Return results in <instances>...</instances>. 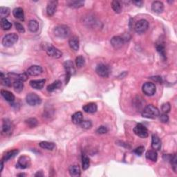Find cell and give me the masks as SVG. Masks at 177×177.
<instances>
[{"label":"cell","mask_w":177,"mask_h":177,"mask_svg":"<svg viewBox=\"0 0 177 177\" xmlns=\"http://www.w3.org/2000/svg\"><path fill=\"white\" fill-rule=\"evenodd\" d=\"M159 110L157 107L153 106L152 104H150L145 107L142 112V116L150 119H155L158 116H159Z\"/></svg>","instance_id":"6da1fadb"},{"label":"cell","mask_w":177,"mask_h":177,"mask_svg":"<svg viewBox=\"0 0 177 177\" xmlns=\"http://www.w3.org/2000/svg\"><path fill=\"white\" fill-rule=\"evenodd\" d=\"M19 37L16 33H9L6 35L2 39V44L5 47H11L18 41Z\"/></svg>","instance_id":"7a4b0ae2"},{"label":"cell","mask_w":177,"mask_h":177,"mask_svg":"<svg viewBox=\"0 0 177 177\" xmlns=\"http://www.w3.org/2000/svg\"><path fill=\"white\" fill-rule=\"evenodd\" d=\"M54 33L57 37L62 38H67L71 34V30L67 26L60 25L54 29Z\"/></svg>","instance_id":"3957f363"},{"label":"cell","mask_w":177,"mask_h":177,"mask_svg":"<svg viewBox=\"0 0 177 177\" xmlns=\"http://www.w3.org/2000/svg\"><path fill=\"white\" fill-rule=\"evenodd\" d=\"M64 68L66 71V83L69 82L71 76L76 73V69L74 67L73 62L71 60H67L64 63Z\"/></svg>","instance_id":"277c9868"},{"label":"cell","mask_w":177,"mask_h":177,"mask_svg":"<svg viewBox=\"0 0 177 177\" xmlns=\"http://www.w3.org/2000/svg\"><path fill=\"white\" fill-rule=\"evenodd\" d=\"M26 101L30 106H36L41 104V98L35 93H30L26 97Z\"/></svg>","instance_id":"5b68a950"},{"label":"cell","mask_w":177,"mask_h":177,"mask_svg":"<svg viewBox=\"0 0 177 177\" xmlns=\"http://www.w3.org/2000/svg\"><path fill=\"white\" fill-rule=\"evenodd\" d=\"M134 134L142 138H145L148 136V130L147 127L141 123H138L134 128Z\"/></svg>","instance_id":"8992f818"},{"label":"cell","mask_w":177,"mask_h":177,"mask_svg":"<svg viewBox=\"0 0 177 177\" xmlns=\"http://www.w3.org/2000/svg\"><path fill=\"white\" fill-rule=\"evenodd\" d=\"M97 74L102 78H107L110 73V69L107 65L104 64H100L96 67L95 69Z\"/></svg>","instance_id":"52a82bcc"},{"label":"cell","mask_w":177,"mask_h":177,"mask_svg":"<svg viewBox=\"0 0 177 177\" xmlns=\"http://www.w3.org/2000/svg\"><path fill=\"white\" fill-rule=\"evenodd\" d=\"M46 52L48 56L55 59H59L62 56V53L58 48L54 47L53 46H48L46 48Z\"/></svg>","instance_id":"ba28073f"},{"label":"cell","mask_w":177,"mask_h":177,"mask_svg":"<svg viewBox=\"0 0 177 177\" xmlns=\"http://www.w3.org/2000/svg\"><path fill=\"white\" fill-rule=\"evenodd\" d=\"M149 28V22L146 20L142 19L136 22L135 25V31L138 33H143L145 32Z\"/></svg>","instance_id":"9c48e42d"},{"label":"cell","mask_w":177,"mask_h":177,"mask_svg":"<svg viewBox=\"0 0 177 177\" xmlns=\"http://www.w3.org/2000/svg\"><path fill=\"white\" fill-rule=\"evenodd\" d=\"M143 92L148 96H152L156 93V86L152 82H146L143 85Z\"/></svg>","instance_id":"30bf717a"},{"label":"cell","mask_w":177,"mask_h":177,"mask_svg":"<svg viewBox=\"0 0 177 177\" xmlns=\"http://www.w3.org/2000/svg\"><path fill=\"white\" fill-rule=\"evenodd\" d=\"M31 165V159L26 156H22L18 160L17 164L16 165V167L19 169H24L28 168Z\"/></svg>","instance_id":"8fae6325"},{"label":"cell","mask_w":177,"mask_h":177,"mask_svg":"<svg viewBox=\"0 0 177 177\" xmlns=\"http://www.w3.org/2000/svg\"><path fill=\"white\" fill-rule=\"evenodd\" d=\"M43 70L40 66L38 65H33L27 69L26 73L31 76H38L42 73Z\"/></svg>","instance_id":"7c38bea8"},{"label":"cell","mask_w":177,"mask_h":177,"mask_svg":"<svg viewBox=\"0 0 177 177\" xmlns=\"http://www.w3.org/2000/svg\"><path fill=\"white\" fill-rule=\"evenodd\" d=\"M125 43V39L122 37L114 36L111 39V44L114 48H120L123 46Z\"/></svg>","instance_id":"4fadbf2b"},{"label":"cell","mask_w":177,"mask_h":177,"mask_svg":"<svg viewBox=\"0 0 177 177\" xmlns=\"http://www.w3.org/2000/svg\"><path fill=\"white\" fill-rule=\"evenodd\" d=\"M58 2L55 0L49 1L48 2L47 7H46V13L48 16H53L57 10Z\"/></svg>","instance_id":"5bb4252c"},{"label":"cell","mask_w":177,"mask_h":177,"mask_svg":"<svg viewBox=\"0 0 177 177\" xmlns=\"http://www.w3.org/2000/svg\"><path fill=\"white\" fill-rule=\"evenodd\" d=\"M69 44L70 48L73 51H78L79 48H80V42H79V39L77 36H72L69 40Z\"/></svg>","instance_id":"9a60e30c"},{"label":"cell","mask_w":177,"mask_h":177,"mask_svg":"<svg viewBox=\"0 0 177 177\" xmlns=\"http://www.w3.org/2000/svg\"><path fill=\"white\" fill-rule=\"evenodd\" d=\"M83 110L87 113H94L97 111V104L95 102H90L83 106Z\"/></svg>","instance_id":"2e32d148"},{"label":"cell","mask_w":177,"mask_h":177,"mask_svg":"<svg viewBox=\"0 0 177 177\" xmlns=\"http://www.w3.org/2000/svg\"><path fill=\"white\" fill-rule=\"evenodd\" d=\"M152 10L156 13H161L164 10V5L163 2L159 1L154 2L152 4Z\"/></svg>","instance_id":"e0dca14e"},{"label":"cell","mask_w":177,"mask_h":177,"mask_svg":"<svg viewBox=\"0 0 177 177\" xmlns=\"http://www.w3.org/2000/svg\"><path fill=\"white\" fill-rule=\"evenodd\" d=\"M46 80L44 79H42V80H31L30 82V85L32 88H35L37 90H40L44 87V85H45Z\"/></svg>","instance_id":"ac0fdd59"},{"label":"cell","mask_w":177,"mask_h":177,"mask_svg":"<svg viewBox=\"0 0 177 177\" xmlns=\"http://www.w3.org/2000/svg\"><path fill=\"white\" fill-rule=\"evenodd\" d=\"M152 148L155 150H160L161 148V141L157 134L152 135Z\"/></svg>","instance_id":"d6986e66"},{"label":"cell","mask_w":177,"mask_h":177,"mask_svg":"<svg viewBox=\"0 0 177 177\" xmlns=\"http://www.w3.org/2000/svg\"><path fill=\"white\" fill-rule=\"evenodd\" d=\"M71 120L75 125H80L83 121V114L80 111L73 113L71 116Z\"/></svg>","instance_id":"ffe728a7"},{"label":"cell","mask_w":177,"mask_h":177,"mask_svg":"<svg viewBox=\"0 0 177 177\" xmlns=\"http://www.w3.org/2000/svg\"><path fill=\"white\" fill-rule=\"evenodd\" d=\"M69 172L70 176H73V177H79L80 176V174H81L80 167L77 165H71V166H70L69 169Z\"/></svg>","instance_id":"44dd1931"},{"label":"cell","mask_w":177,"mask_h":177,"mask_svg":"<svg viewBox=\"0 0 177 177\" xmlns=\"http://www.w3.org/2000/svg\"><path fill=\"white\" fill-rule=\"evenodd\" d=\"M13 14L14 17L17 18V20L20 21H24V10L20 7H17V8H15L13 11Z\"/></svg>","instance_id":"7402d4cb"},{"label":"cell","mask_w":177,"mask_h":177,"mask_svg":"<svg viewBox=\"0 0 177 177\" xmlns=\"http://www.w3.org/2000/svg\"><path fill=\"white\" fill-rule=\"evenodd\" d=\"M1 94L2 97L8 102H13L15 101V95H13V93L6 90H2Z\"/></svg>","instance_id":"603a6c76"},{"label":"cell","mask_w":177,"mask_h":177,"mask_svg":"<svg viewBox=\"0 0 177 177\" xmlns=\"http://www.w3.org/2000/svg\"><path fill=\"white\" fill-rule=\"evenodd\" d=\"M12 129V125L11 121L8 119H4L2 124V133L4 134H8Z\"/></svg>","instance_id":"cb8c5ba5"},{"label":"cell","mask_w":177,"mask_h":177,"mask_svg":"<svg viewBox=\"0 0 177 177\" xmlns=\"http://www.w3.org/2000/svg\"><path fill=\"white\" fill-rule=\"evenodd\" d=\"M39 145L40 148L42 149H44V150H51L52 151L55 149V145L53 143H51V142H48V141H42L41 143H39Z\"/></svg>","instance_id":"d4e9b609"},{"label":"cell","mask_w":177,"mask_h":177,"mask_svg":"<svg viewBox=\"0 0 177 177\" xmlns=\"http://www.w3.org/2000/svg\"><path fill=\"white\" fill-rule=\"evenodd\" d=\"M18 153H19V151H18L17 150H13L9 151V152H6L5 154L4 155L3 158H2V160H4V161H8V160L11 159V158H13V157H15Z\"/></svg>","instance_id":"484cf974"},{"label":"cell","mask_w":177,"mask_h":177,"mask_svg":"<svg viewBox=\"0 0 177 177\" xmlns=\"http://www.w3.org/2000/svg\"><path fill=\"white\" fill-rule=\"evenodd\" d=\"M69 7L72 8H79L84 6V1H68L67 2Z\"/></svg>","instance_id":"4316f807"},{"label":"cell","mask_w":177,"mask_h":177,"mask_svg":"<svg viewBox=\"0 0 177 177\" xmlns=\"http://www.w3.org/2000/svg\"><path fill=\"white\" fill-rule=\"evenodd\" d=\"M28 27H29L30 31L33 33H36L38 31L39 29V24L36 20H32L29 22Z\"/></svg>","instance_id":"83f0119b"},{"label":"cell","mask_w":177,"mask_h":177,"mask_svg":"<svg viewBox=\"0 0 177 177\" xmlns=\"http://www.w3.org/2000/svg\"><path fill=\"white\" fill-rule=\"evenodd\" d=\"M145 157L148 159L152 160V161L156 162L158 158V154L156 151L154 150H149L145 154Z\"/></svg>","instance_id":"f1b7e54d"},{"label":"cell","mask_w":177,"mask_h":177,"mask_svg":"<svg viewBox=\"0 0 177 177\" xmlns=\"http://www.w3.org/2000/svg\"><path fill=\"white\" fill-rule=\"evenodd\" d=\"M61 86H62L61 82H60V80H56L48 86L47 91L48 92H54L55 90L57 89V88H60V87H61Z\"/></svg>","instance_id":"f546056e"},{"label":"cell","mask_w":177,"mask_h":177,"mask_svg":"<svg viewBox=\"0 0 177 177\" xmlns=\"http://www.w3.org/2000/svg\"><path fill=\"white\" fill-rule=\"evenodd\" d=\"M13 88L16 92L20 93L23 90V88H24V83H23L22 81L20 80H15L13 82Z\"/></svg>","instance_id":"4dcf8cb0"},{"label":"cell","mask_w":177,"mask_h":177,"mask_svg":"<svg viewBox=\"0 0 177 177\" xmlns=\"http://www.w3.org/2000/svg\"><path fill=\"white\" fill-rule=\"evenodd\" d=\"M111 7H112L114 12L116 13H120L122 11V5L119 1L114 0L111 2Z\"/></svg>","instance_id":"1f68e13d"},{"label":"cell","mask_w":177,"mask_h":177,"mask_svg":"<svg viewBox=\"0 0 177 177\" xmlns=\"http://www.w3.org/2000/svg\"><path fill=\"white\" fill-rule=\"evenodd\" d=\"M12 26L11 23L8 21L6 18H2L1 19V27L4 31H8Z\"/></svg>","instance_id":"d6a6232c"},{"label":"cell","mask_w":177,"mask_h":177,"mask_svg":"<svg viewBox=\"0 0 177 177\" xmlns=\"http://www.w3.org/2000/svg\"><path fill=\"white\" fill-rule=\"evenodd\" d=\"M157 51H158V53H159L160 56H161L164 60L166 59V53H165V46L163 45L162 44H157Z\"/></svg>","instance_id":"836d02e7"},{"label":"cell","mask_w":177,"mask_h":177,"mask_svg":"<svg viewBox=\"0 0 177 177\" xmlns=\"http://www.w3.org/2000/svg\"><path fill=\"white\" fill-rule=\"evenodd\" d=\"M90 165V160L86 155H82V167L84 170L87 169Z\"/></svg>","instance_id":"e575fe53"},{"label":"cell","mask_w":177,"mask_h":177,"mask_svg":"<svg viewBox=\"0 0 177 177\" xmlns=\"http://www.w3.org/2000/svg\"><path fill=\"white\" fill-rule=\"evenodd\" d=\"M25 123H26V124L28 125V126L31 128L36 127V126H38V120L36 119V118H29V119L26 120Z\"/></svg>","instance_id":"d590c367"},{"label":"cell","mask_w":177,"mask_h":177,"mask_svg":"<svg viewBox=\"0 0 177 177\" xmlns=\"http://www.w3.org/2000/svg\"><path fill=\"white\" fill-rule=\"evenodd\" d=\"M10 15V8L7 7H0V16L2 18H6V17Z\"/></svg>","instance_id":"8d00e7d4"},{"label":"cell","mask_w":177,"mask_h":177,"mask_svg":"<svg viewBox=\"0 0 177 177\" xmlns=\"http://www.w3.org/2000/svg\"><path fill=\"white\" fill-rule=\"evenodd\" d=\"M85 63V58H84L82 56H78L76 58V66L78 67V68H81L84 66V64Z\"/></svg>","instance_id":"74e56055"},{"label":"cell","mask_w":177,"mask_h":177,"mask_svg":"<svg viewBox=\"0 0 177 177\" xmlns=\"http://www.w3.org/2000/svg\"><path fill=\"white\" fill-rule=\"evenodd\" d=\"M80 125L81 127H82L83 129H88L92 127V122H91L90 120H83L82 122L81 123Z\"/></svg>","instance_id":"f35d334b"},{"label":"cell","mask_w":177,"mask_h":177,"mask_svg":"<svg viewBox=\"0 0 177 177\" xmlns=\"http://www.w3.org/2000/svg\"><path fill=\"white\" fill-rule=\"evenodd\" d=\"M161 110L164 113H167L169 112V111L171 110V105L169 102H165V103L163 104L161 107Z\"/></svg>","instance_id":"ab89813d"},{"label":"cell","mask_w":177,"mask_h":177,"mask_svg":"<svg viewBox=\"0 0 177 177\" xmlns=\"http://www.w3.org/2000/svg\"><path fill=\"white\" fill-rule=\"evenodd\" d=\"M15 28L16 29H17V31L21 33H25V29L24 26H23L22 24H21L19 22H15Z\"/></svg>","instance_id":"60d3db41"},{"label":"cell","mask_w":177,"mask_h":177,"mask_svg":"<svg viewBox=\"0 0 177 177\" xmlns=\"http://www.w3.org/2000/svg\"><path fill=\"white\" fill-rule=\"evenodd\" d=\"M107 132H108V129L104 126L99 127L96 130V133L98 134H104Z\"/></svg>","instance_id":"b9f144b4"},{"label":"cell","mask_w":177,"mask_h":177,"mask_svg":"<svg viewBox=\"0 0 177 177\" xmlns=\"http://www.w3.org/2000/svg\"><path fill=\"white\" fill-rule=\"evenodd\" d=\"M1 79H2V85L6 86V87H11V81L10 79H9L8 78H6V77H4V78H1Z\"/></svg>","instance_id":"7bdbcfd3"},{"label":"cell","mask_w":177,"mask_h":177,"mask_svg":"<svg viewBox=\"0 0 177 177\" xmlns=\"http://www.w3.org/2000/svg\"><path fill=\"white\" fill-rule=\"evenodd\" d=\"M144 150H145V148H144L143 146H140V147H138V148L135 149L133 152H134V153H135L137 155L141 156L142 154H143Z\"/></svg>","instance_id":"ee69618b"},{"label":"cell","mask_w":177,"mask_h":177,"mask_svg":"<svg viewBox=\"0 0 177 177\" xmlns=\"http://www.w3.org/2000/svg\"><path fill=\"white\" fill-rule=\"evenodd\" d=\"M171 165L172 166V168H173V170L176 172V156L174 154L173 157L171 158Z\"/></svg>","instance_id":"f6af8a7d"},{"label":"cell","mask_w":177,"mask_h":177,"mask_svg":"<svg viewBox=\"0 0 177 177\" xmlns=\"http://www.w3.org/2000/svg\"><path fill=\"white\" fill-rule=\"evenodd\" d=\"M160 120L161 121L162 123H166L168 122L169 120V118L168 116H167V113H162L161 115L160 116Z\"/></svg>","instance_id":"bcb514c9"},{"label":"cell","mask_w":177,"mask_h":177,"mask_svg":"<svg viewBox=\"0 0 177 177\" xmlns=\"http://www.w3.org/2000/svg\"><path fill=\"white\" fill-rule=\"evenodd\" d=\"M28 79V74L27 73H22L17 75V80H20L22 82L27 80Z\"/></svg>","instance_id":"7dc6e473"},{"label":"cell","mask_w":177,"mask_h":177,"mask_svg":"<svg viewBox=\"0 0 177 177\" xmlns=\"http://www.w3.org/2000/svg\"><path fill=\"white\" fill-rule=\"evenodd\" d=\"M151 80L153 81H155V82H158V83H162V78L160 76H153L150 78Z\"/></svg>","instance_id":"c3c4849f"},{"label":"cell","mask_w":177,"mask_h":177,"mask_svg":"<svg viewBox=\"0 0 177 177\" xmlns=\"http://www.w3.org/2000/svg\"><path fill=\"white\" fill-rule=\"evenodd\" d=\"M133 4H134L135 5L137 6H142L143 4V1H133L132 2Z\"/></svg>","instance_id":"681fc988"},{"label":"cell","mask_w":177,"mask_h":177,"mask_svg":"<svg viewBox=\"0 0 177 177\" xmlns=\"http://www.w3.org/2000/svg\"><path fill=\"white\" fill-rule=\"evenodd\" d=\"M35 176H39V177L44 176V174H43V172H42V171H39V172L38 171L36 174H35Z\"/></svg>","instance_id":"f907efd6"},{"label":"cell","mask_w":177,"mask_h":177,"mask_svg":"<svg viewBox=\"0 0 177 177\" xmlns=\"http://www.w3.org/2000/svg\"><path fill=\"white\" fill-rule=\"evenodd\" d=\"M3 168H4V160H2L1 161V172H2V170H3Z\"/></svg>","instance_id":"816d5d0a"},{"label":"cell","mask_w":177,"mask_h":177,"mask_svg":"<svg viewBox=\"0 0 177 177\" xmlns=\"http://www.w3.org/2000/svg\"><path fill=\"white\" fill-rule=\"evenodd\" d=\"M26 174H17V176H25Z\"/></svg>","instance_id":"f5cc1de1"}]
</instances>
